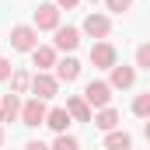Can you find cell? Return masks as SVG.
Returning a JSON list of instances; mask_svg holds the SVG:
<instances>
[{
	"label": "cell",
	"instance_id": "e0dca14e",
	"mask_svg": "<svg viewBox=\"0 0 150 150\" xmlns=\"http://www.w3.org/2000/svg\"><path fill=\"white\" fill-rule=\"evenodd\" d=\"M11 91H14V94L32 91V74H28V70H14V74H11Z\"/></svg>",
	"mask_w": 150,
	"mask_h": 150
},
{
	"label": "cell",
	"instance_id": "5b68a950",
	"mask_svg": "<svg viewBox=\"0 0 150 150\" xmlns=\"http://www.w3.org/2000/svg\"><path fill=\"white\" fill-rule=\"evenodd\" d=\"M56 91H59V80L52 74H32V94L35 98L49 101V98H56Z\"/></svg>",
	"mask_w": 150,
	"mask_h": 150
},
{
	"label": "cell",
	"instance_id": "8992f818",
	"mask_svg": "<svg viewBox=\"0 0 150 150\" xmlns=\"http://www.w3.org/2000/svg\"><path fill=\"white\" fill-rule=\"evenodd\" d=\"M35 28L38 32H56L59 28V7L56 4H42L35 11Z\"/></svg>",
	"mask_w": 150,
	"mask_h": 150
},
{
	"label": "cell",
	"instance_id": "484cf974",
	"mask_svg": "<svg viewBox=\"0 0 150 150\" xmlns=\"http://www.w3.org/2000/svg\"><path fill=\"white\" fill-rule=\"evenodd\" d=\"M0 147H4V122H0Z\"/></svg>",
	"mask_w": 150,
	"mask_h": 150
},
{
	"label": "cell",
	"instance_id": "3957f363",
	"mask_svg": "<svg viewBox=\"0 0 150 150\" xmlns=\"http://www.w3.org/2000/svg\"><path fill=\"white\" fill-rule=\"evenodd\" d=\"M45 119H49V108H45V101H42V98H32V101H25V105H21V126L38 129Z\"/></svg>",
	"mask_w": 150,
	"mask_h": 150
},
{
	"label": "cell",
	"instance_id": "d4e9b609",
	"mask_svg": "<svg viewBox=\"0 0 150 150\" xmlns=\"http://www.w3.org/2000/svg\"><path fill=\"white\" fill-rule=\"evenodd\" d=\"M143 136H147V140H150V119H147V126H143Z\"/></svg>",
	"mask_w": 150,
	"mask_h": 150
},
{
	"label": "cell",
	"instance_id": "44dd1931",
	"mask_svg": "<svg viewBox=\"0 0 150 150\" xmlns=\"http://www.w3.org/2000/svg\"><path fill=\"white\" fill-rule=\"evenodd\" d=\"M105 7H108L112 14H126V11L133 7V0H105Z\"/></svg>",
	"mask_w": 150,
	"mask_h": 150
},
{
	"label": "cell",
	"instance_id": "277c9868",
	"mask_svg": "<svg viewBox=\"0 0 150 150\" xmlns=\"http://www.w3.org/2000/svg\"><path fill=\"white\" fill-rule=\"evenodd\" d=\"M91 63H94L98 70H112L115 63H119L115 45H112V42H94V45H91Z\"/></svg>",
	"mask_w": 150,
	"mask_h": 150
},
{
	"label": "cell",
	"instance_id": "7c38bea8",
	"mask_svg": "<svg viewBox=\"0 0 150 150\" xmlns=\"http://www.w3.org/2000/svg\"><path fill=\"white\" fill-rule=\"evenodd\" d=\"M108 84H112V91H115V87H119V91H126V87H133V84H136V70H133V67H119V63H115V67H112V80H108Z\"/></svg>",
	"mask_w": 150,
	"mask_h": 150
},
{
	"label": "cell",
	"instance_id": "7402d4cb",
	"mask_svg": "<svg viewBox=\"0 0 150 150\" xmlns=\"http://www.w3.org/2000/svg\"><path fill=\"white\" fill-rule=\"evenodd\" d=\"M11 74H14L11 59H7V56H0V80H11Z\"/></svg>",
	"mask_w": 150,
	"mask_h": 150
},
{
	"label": "cell",
	"instance_id": "7a4b0ae2",
	"mask_svg": "<svg viewBox=\"0 0 150 150\" xmlns=\"http://www.w3.org/2000/svg\"><path fill=\"white\" fill-rule=\"evenodd\" d=\"M84 101L94 105V108H108L112 105V84L108 80H91L84 87Z\"/></svg>",
	"mask_w": 150,
	"mask_h": 150
},
{
	"label": "cell",
	"instance_id": "30bf717a",
	"mask_svg": "<svg viewBox=\"0 0 150 150\" xmlns=\"http://www.w3.org/2000/svg\"><path fill=\"white\" fill-rule=\"evenodd\" d=\"M14 119H21V98L11 91L0 98V122H14Z\"/></svg>",
	"mask_w": 150,
	"mask_h": 150
},
{
	"label": "cell",
	"instance_id": "2e32d148",
	"mask_svg": "<svg viewBox=\"0 0 150 150\" xmlns=\"http://www.w3.org/2000/svg\"><path fill=\"white\" fill-rule=\"evenodd\" d=\"M94 126H98V129H105V133H112L115 126H119V112H115L112 105H108V108H98V115H94Z\"/></svg>",
	"mask_w": 150,
	"mask_h": 150
},
{
	"label": "cell",
	"instance_id": "4fadbf2b",
	"mask_svg": "<svg viewBox=\"0 0 150 150\" xmlns=\"http://www.w3.org/2000/svg\"><path fill=\"white\" fill-rule=\"evenodd\" d=\"M77 45H80V32L77 28H56V49H63V52H74Z\"/></svg>",
	"mask_w": 150,
	"mask_h": 150
},
{
	"label": "cell",
	"instance_id": "9c48e42d",
	"mask_svg": "<svg viewBox=\"0 0 150 150\" xmlns=\"http://www.w3.org/2000/svg\"><path fill=\"white\" fill-rule=\"evenodd\" d=\"M32 63L38 67V74H49V70L59 63V59H56V49H52V45H38L35 52H32Z\"/></svg>",
	"mask_w": 150,
	"mask_h": 150
},
{
	"label": "cell",
	"instance_id": "6da1fadb",
	"mask_svg": "<svg viewBox=\"0 0 150 150\" xmlns=\"http://www.w3.org/2000/svg\"><path fill=\"white\" fill-rule=\"evenodd\" d=\"M11 45L18 52H35L38 49V28L35 25H14L11 28Z\"/></svg>",
	"mask_w": 150,
	"mask_h": 150
},
{
	"label": "cell",
	"instance_id": "ba28073f",
	"mask_svg": "<svg viewBox=\"0 0 150 150\" xmlns=\"http://www.w3.org/2000/svg\"><path fill=\"white\" fill-rule=\"evenodd\" d=\"M67 112H70L74 122H91V119H94L91 105L84 101V94H70V98H67Z\"/></svg>",
	"mask_w": 150,
	"mask_h": 150
},
{
	"label": "cell",
	"instance_id": "d6986e66",
	"mask_svg": "<svg viewBox=\"0 0 150 150\" xmlns=\"http://www.w3.org/2000/svg\"><path fill=\"white\" fill-rule=\"evenodd\" d=\"M52 150H80V143H77V136L59 133V136H56V143H52Z\"/></svg>",
	"mask_w": 150,
	"mask_h": 150
},
{
	"label": "cell",
	"instance_id": "5bb4252c",
	"mask_svg": "<svg viewBox=\"0 0 150 150\" xmlns=\"http://www.w3.org/2000/svg\"><path fill=\"white\" fill-rule=\"evenodd\" d=\"M70 122H74V119H70V112H67V108H52V112H49V119H45V126H49L56 136H59V133H67V126H70Z\"/></svg>",
	"mask_w": 150,
	"mask_h": 150
},
{
	"label": "cell",
	"instance_id": "52a82bcc",
	"mask_svg": "<svg viewBox=\"0 0 150 150\" xmlns=\"http://www.w3.org/2000/svg\"><path fill=\"white\" fill-rule=\"evenodd\" d=\"M84 32L91 38H98V42H105L108 32H112V21H108L105 14H87V18H84Z\"/></svg>",
	"mask_w": 150,
	"mask_h": 150
},
{
	"label": "cell",
	"instance_id": "cb8c5ba5",
	"mask_svg": "<svg viewBox=\"0 0 150 150\" xmlns=\"http://www.w3.org/2000/svg\"><path fill=\"white\" fill-rule=\"evenodd\" d=\"M77 4H80V0H56V7H59V11H74Z\"/></svg>",
	"mask_w": 150,
	"mask_h": 150
},
{
	"label": "cell",
	"instance_id": "ac0fdd59",
	"mask_svg": "<svg viewBox=\"0 0 150 150\" xmlns=\"http://www.w3.org/2000/svg\"><path fill=\"white\" fill-rule=\"evenodd\" d=\"M133 112L140 115V119H150V91H147V94H136V101H133Z\"/></svg>",
	"mask_w": 150,
	"mask_h": 150
},
{
	"label": "cell",
	"instance_id": "8fae6325",
	"mask_svg": "<svg viewBox=\"0 0 150 150\" xmlns=\"http://www.w3.org/2000/svg\"><path fill=\"white\" fill-rule=\"evenodd\" d=\"M77 77H80V59L67 56V59H59V63H56V80H63V84H74Z\"/></svg>",
	"mask_w": 150,
	"mask_h": 150
},
{
	"label": "cell",
	"instance_id": "9a60e30c",
	"mask_svg": "<svg viewBox=\"0 0 150 150\" xmlns=\"http://www.w3.org/2000/svg\"><path fill=\"white\" fill-rule=\"evenodd\" d=\"M105 150H133V136L122 133V129H112L105 136Z\"/></svg>",
	"mask_w": 150,
	"mask_h": 150
},
{
	"label": "cell",
	"instance_id": "ffe728a7",
	"mask_svg": "<svg viewBox=\"0 0 150 150\" xmlns=\"http://www.w3.org/2000/svg\"><path fill=\"white\" fill-rule=\"evenodd\" d=\"M136 67H143V70H150V42H143V45H136Z\"/></svg>",
	"mask_w": 150,
	"mask_h": 150
},
{
	"label": "cell",
	"instance_id": "4316f807",
	"mask_svg": "<svg viewBox=\"0 0 150 150\" xmlns=\"http://www.w3.org/2000/svg\"><path fill=\"white\" fill-rule=\"evenodd\" d=\"M0 98H4V94H0Z\"/></svg>",
	"mask_w": 150,
	"mask_h": 150
},
{
	"label": "cell",
	"instance_id": "603a6c76",
	"mask_svg": "<svg viewBox=\"0 0 150 150\" xmlns=\"http://www.w3.org/2000/svg\"><path fill=\"white\" fill-rule=\"evenodd\" d=\"M25 150H52V147H45L42 140H28V143H25Z\"/></svg>",
	"mask_w": 150,
	"mask_h": 150
}]
</instances>
